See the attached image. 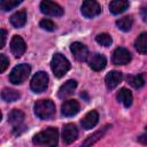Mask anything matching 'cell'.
<instances>
[{
    "mask_svg": "<svg viewBox=\"0 0 147 147\" xmlns=\"http://www.w3.org/2000/svg\"><path fill=\"white\" fill-rule=\"evenodd\" d=\"M34 114L40 119H51L55 115V105L51 100H39L33 106Z\"/></svg>",
    "mask_w": 147,
    "mask_h": 147,
    "instance_id": "3957f363",
    "label": "cell"
},
{
    "mask_svg": "<svg viewBox=\"0 0 147 147\" xmlns=\"http://www.w3.org/2000/svg\"><path fill=\"white\" fill-rule=\"evenodd\" d=\"M95 40H96L98 44H100V45H102L105 47H109L111 45V42H113V39H111V37L108 33H100V34H98L95 37Z\"/></svg>",
    "mask_w": 147,
    "mask_h": 147,
    "instance_id": "4316f807",
    "label": "cell"
},
{
    "mask_svg": "<svg viewBox=\"0 0 147 147\" xmlns=\"http://www.w3.org/2000/svg\"><path fill=\"white\" fill-rule=\"evenodd\" d=\"M76 87H77V82L74 80V79H69L64 84H62L60 86L59 92H57V96L60 99L68 98L69 95H71L74 93V91L76 90Z\"/></svg>",
    "mask_w": 147,
    "mask_h": 147,
    "instance_id": "2e32d148",
    "label": "cell"
},
{
    "mask_svg": "<svg viewBox=\"0 0 147 147\" xmlns=\"http://www.w3.org/2000/svg\"><path fill=\"white\" fill-rule=\"evenodd\" d=\"M70 51L72 53V55L75 56V59L79 62H84L87 60L88 57V49L87 47L79 42V41H76V42H72L70 45Z\"/></svg>",
    "mask_w": 147,
    "mask_h": 147,
    "instance_id": "30bf717a",
    "label": "cell"
},
{
    "mask_svg": "<svg viewBox=\"0 0 147 147\" xmlns=\"http://www.w3.org/2000/svg\"><path fill=\"white\" fill-rule=\"evenodd\" d=\"M39 25H40L41 29H44L46 31H54L56 29V25L54 24V22H52L51 20H46V18L45 20H41L40 23H39Z\"/></svg>",
    "mask_w": 147,
    "mask_h": 147,
    "instance_id": "83f0119b",
    "label": "cell"
},
{
    "mask_svg": "<svg viewBox=\"0 0 147 147\" xmlns=\"http://www.w3.org/2000/svg\"><path fill=\"white\" fill-rule=\"evenodd\" d=\"M30 71H31V67L26 63H22V64H18L16 65L9 74V82L11 84H15V85H18V84H22L30 75Z\"/></svg>",
    "mask_w": 147,
    "mask_h": 147,
    "instance_id": "277c9868",
    "label": "cell"
},
{
    "mask_svg": "<svg viewBox=\"0 0 147 147\" xmlns=\"http://www.w3.org/2000/svg\"><path fill=\"white\" fill-rule=\"evenodd\" d=\"M9 64V60L6 57L5 54H0V72H3Z\"/></svg>",
    "mask_w": 147,
    "mask_h": 147,
    "instance_id": "f1b7e54d",
    "label": "cell"
},
{
    "mask_svg": "<svg viewBox=\"0 0 147 147\" xmlns=\"http://www.w3.org/2000/svg\"><path fill=\"white\" fill-rule=\"evenodd\" d=\"M129 8V0H113L109 5V10L114 15L124 13Z\"/></svg>",
    "mask_w": 147,
    "mask_h": 147,
    "instance_id": "ac0fdd59",
    "label": "cell"
},
{
    "mask_svg": "<svg viewBox=\"0 0 147 147\" xmlns=\"http://www.w3.org/2000/svg\"><path fill=\"white\" fill-rule=\"evenodd\" d=\"M138 140H139V142H141V144H144V145H147V132L144 133V134H141V136L138 138Z\"/></svg>",
    "mask_w": 147,
    "mask_h": 147,
    "instance_id": "1f68e13d",
    "label": "cell"
},
{
    "mask_svg": "<svg viewBox=\"0 0 147 147\" xmlns=\"http://www.w3.org/2000/svg\"><path fill=\"white\" fill-rule=\"evenodd\" d=\"M26 49L25 41L20 36H14L10 40V51L15 57H21Z\"/></svg>",
    "mask_w": 147,
    "mask_h": 147,
    "instance_id": "8fae6325",
    "label": "cell"
},
{
    "mask_svg": "<svg viewBox=\"0 0 147 147\" xmlns=\"http://www.w3.org/2000/svg\"><path fill=\"white\" fill-rule=\"evenodd\" d=\"M6 37H7V32H6V30L1 29V31H0V39H1V41H0V48H3V47H5Z\"/></svg>",
    "mask_w": 147,
    "mask_h": 147,
    "instance_id": "f546056e",
    "label": "cell"
},
{
    "mask_svg": "<svg viewBox=\"0 0 147 147\" xmlns=\"http://www.w3.org/2000/svg\"><path fill=\"white\" fill-rule=\"evenodd\" d=\"M10 23L16 29L24 26L25 23H26V13H25V10H18L15 14H13L11 17H10Z\"/></svg>",
    "mask_w": 147,
    "mask_h": 147,
    "instance_id": "d6986e66",
    "label": "cell"
},
{
    "mask_svg": "<svg viewBox=\"0 0 147 147\" xmlns=\"http://www.w3.org/2000/svg\"><path fill=\"white\" fill-rule=\"evenodd\" d=\"M108 127H109V125H106L105 127H102L101 130H99V131H96V132H94L93 134H91L84 142H83V145L84 146H90V145H93L94 142H96L100 138H102L103 137V134L106 133V131L108 130Z\"/></svg>",
    "mask_w": 147,
    "mask_h": 147,
    "instance_id": "603a6c76",
    "label": "cell"
},
{
    "mask_svg": "<svg viewBox=\"0 0 147 147\" xmlns=\"http://www.w3.org/2000/svg\"><path fill=\"white\" fill-rule=\"evenodd\" d=\"M127 83L134 87V88H140L145 85V78L144 75H134V76H127Z\"/></svg>",
    "mask_w": 147,
    "mask_h": 147,
    "instance_id": "d4e9b609",
    "label": "cell"
},
{
    "mask_svg": "<svg viewBox=\"0 0 147 147\" xmlns=\"http://www.w3.org/2000/svg\"><path fill=\"white\" fill-rule=\"evenodd\" d=\"M82 14L85 17H94L101 13V6L96 0H84L82 5Z\"/></svg>",
    "mask_w": 147,
    "mask_h": 147,
    "instance_id": "ba28073f",
    "label": "cell"
},
{
    "mask_svg": "<svg viewBox=\"0 0 147 147\" xmlns=\"http://www.w3.org/2000/svg\"><path fill=\"white\" fill-rule=\"evenodd\" d=\"M87 62L91 69H93L94 71H100L102 69H105L106 64H107V59L99 53H94L88 55L87 57Z\"/></svg>",
    "mask_w": 147,
    "mask_h": 147,
    "instance_id": "7c38bea8",
    "label": "cell"
},
{
    "mask_svg": "<svg viewBox=\"0 0 147 147\" xmlns=\"http://www.w3.org/2000/svg\"><path fill=\"white\" fill-rule=\"evenodd\" d=\"M132 24H133V20L131 16H124V17L116 21V25L118 26V29L124 31V32L130 31L132 28Z\"/></svg>",
    "mask_w": 147,
    "mask_h": 147,
    "instance_id": "cb8c5ba5",
    "label": "cell"
},
{
    "mask_svg": "<svg viewBox=\"0 0 147 147\" xmlns=\"http://www.w3.org/2000/svg\"><path fill=\"white\" fill-rule=\"evenodd\" d=\"M32 141L37 146H56L59 141V131L56 127H47L37 133Z\"/></svg>",
    "mask_w": 147,
    "mask_h": 147,
    "instance_id": "6da1fadb",
    "label": "cell"
},
{
    "mask_svg": "<svg viewBox=\"0 0 147 147\" xmlns=\"http://www.w3.org/2000/svg\"><path fill=\"white\" fill-rule=\"evenodd\" d=\"M8 122L13 125V131L15 134H21L23 131H25L24 122V114L20 109H13L8 115Z\"/></svg>",
    "mask_w": 147,
    "mask_h": 147,
    "instance_id": "5b68a950",
    "label": "cell"
},
{
    "mask_svg": "<svg viewBox=\"0 0 147 147\" xmlns=\"http://www.w3.org/2000/svg\"><path fill=\"white\" fill-rule=\"evenodd\" d=\"M117 100L119 102L123 103V106L125 108H129L131 105H132V101H133V96H132V93L127 90V88H121L116 95Z\"/></svg>",
    "mask_w": 147,
    "mask_h": 147,
    "instance_id": "ffe728a7",
    "label": "cell"
},
{
    "mask_svg": "<svg viewBox=\"0 0 147 147\" xmlns=\"http://www.w3.org/2000/svg\"><path fill=\"white\" fill-rule=\"evenodd\" d=\"M98 121H99V114H98V111L96 110H91V111H88L83 117L80 124H82L83 129L91 130V129H93L98 124Z\"/></svg>",
    "mask_w": 147,
    "mask_h": 147,
    "instance_id": "9a60e30c",
    "label": "cell"
},
{
    "mask_svg": "<svg viewBox=\"0 0 147 147\" xmlns=\"http://www.w3.org/2000/svg\"><path fill=\"white\" fill-rule=\"evenodd\" d=\"M48 75L45 71H38L31 79L30 87L34 93H42L48 86Z\"/></svg>",
    "mask_w": 147,
    "mask_h": 147,
    "instance_id": "8992f818",
    "label": "cell"
},
{
    "mask_svg": "<svg viewBox=\"0 0 147 147\" xmlns=\"http://www.w3.org/2000/svg\"><path fill=\"white\" fill-rule=\"evenodd\" d=\"M40 10L42 14L48 16H62L63 15V8L53 2L52 0H42L40 2Z\"/></svg>",
    "mask_w": 147,
    "mask_h": 147,
    "instance_id": "52a82bcc",
    "label": "cell"
},
{
    "mask_svg": "<svg viewBox=\"0 0 147 147\" xmlns=\"http://www.w3.org/2000/svg\"><path fill=\"white\" fill-rule=\"evenodd\" d=\"M18 98H20V93L16 90L3 88L1 92V99L6 102H14V101L18 100Z\"/></svg>",
    "mask_w": 147,
    "mask_h": 147,
    "instance_id": "7402d4cb",
    "label": "cell"
},
{
    "mask_svg": "<svg viewBox=\"0 0 147 147\" xmlns=\"http://www.w3.org/2000/svg\"><path fill=\"white\" fill-rule=\"evenodd\" d=\"M79 109H80V106H79L78 101H76V100H67L61 106V113L65 117L75 116L76 114H78Z\"/></svg>",
    "mask_w": 147,
    "mask_h": 147,
    "instance_id": "5bb4252c",
    "label": "cell"
},
{
    "mask_svg": "<svg viewBox=\"0 0 147 147\" xmlns=\"http://www.w3.org/2000/svg\"><path fill=\"white\" fill-rule=\"evenodd\" d=\"M131 61V53L124 47H117L113 53V63L116 65H124Z\"/></svg>",
    "mask_w": 147,
    "mask_h": 147,
    "instance_id": "9c48e42d",
    "label": "cell"
},
{
    "mask_svg": "<svg viewBox=\"0 0 147 147\" xmlns=\"http://www.w3.org/2000/svg\"><path fill=\"white\" fill-rule=\"evenodd\" d=\"M141 17H142L144 22H147V6H144L141 8Z\"/></svg>",
    "mask_w": 147,
    "mask_h": 147,
    "instance_id": "4dcf8cb0",
    "label": "cell"
},
{
    "mask_svg": "<svg viewBox=\"0 0 147 147\" xmlns=\"http://www.w3.org/2000/svg\"><path fill=\"white\" fill-rule=\"evenodd\" d=\"M51 67H52V71L54 74V76L57 78H61L69 71L70 62L68 61V59L64 55H62L60 53H55L52 57Z\"/></svg>",
    "mask_w": 147,
    "mask_h": 147,
    "instance_id": "7a4b0ae2",
    "label": "cell"
},
{
    "mask_svg": "<svg viewBox=\"0 0 147 147\" xmlns=\"http://www.w3.org/2000/svg\"><path fill=\"white\" fill-rule=\"evenodd\" d=\"M23 0H1L0 1V7L3 11H8L11 10L13 8L17 7Z\"/></svg>",
    "mask_w": 147,
    "mask_h": 147,
    "instance_id": "484cf974",
    "label": "cell"
},
{
    "mask_svg": "<svg viewBox=\"0 0 147 147\" xmlns=\"http://www.w3.org/2000/svg\"><path fill=\"white\" fill-rule=\"evenodd\" d=\"M122 74L119 71H110L106 75V78H105V83H106V86L108 90H114L121 82H122Z\"/></svg>",
    "mask_w": 147,
    "mask_h": 147,
    "instance_id": "e0dca14e",
    "label": "cell"
},
{
    "mask_svg": "<svg viewBox=\"0 0 147 147\" xmlns=\"http://www.w3.org/2000/svg\"><path fill=\"white\" fill-rule=\"evenodd\" d=\"M78 137V130L76 127L75 124H65L62 129V140L64 144L69 145L71 142H74Z\"/></svg>",
    "mask_w": 147,
    "mask_h": 147,
    "instance_id": "4fadbf2b",
    "label": "cell"
},
{
    "mask_svg": "<svg viewBox=\"0 0 147 147\" xmlns=\"http://www.w3.org/2000/svg\"><path fill=\"white\" fill-rule=\"evenodd\" d=\"M136 49L141 54H147V32L140 33L134 40Z\"/></svg>",
    "mask_w": 147,
    "mask_h": 147,
    "instance_id": "44dd1931",
    "label": "cell"
}]
</instances>
